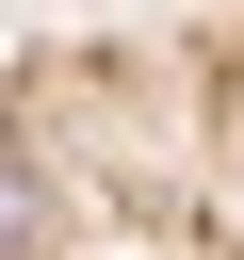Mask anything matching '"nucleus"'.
<instances>
[{"label": "nucleus", "mask_w": 244, "mask_h": 260, "mask_svg": "<svg viewBox=\"0 0 244 260\" xmlns=\"http://www.w3.org/2000/svg\"><path fill=\"white\" fill-rule=\"evenodd\" d=\"M0 260H244V0L0 49Z\"/></svg>", "instance_id": "nucleus-1"}]
</instances>
